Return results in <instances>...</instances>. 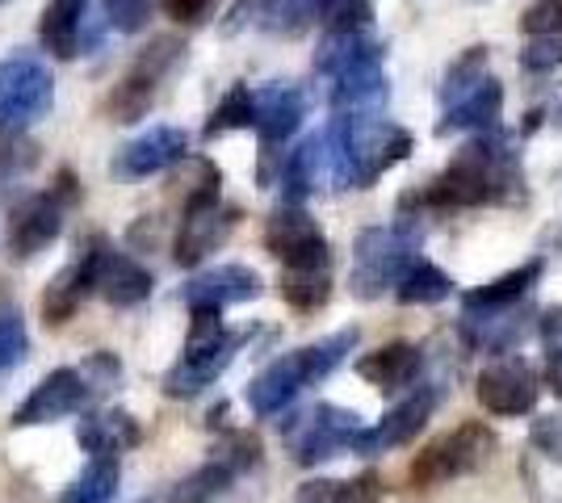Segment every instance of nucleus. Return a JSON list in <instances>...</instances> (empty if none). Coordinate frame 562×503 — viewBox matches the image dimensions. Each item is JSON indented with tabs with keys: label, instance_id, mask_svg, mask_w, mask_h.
<instances>
[{
	"label": "nucleus",
	"instance_id": "38",
	"mask_svg": "<svg viewBox=\"0 0 562 503\" xmlns=\"http://www.w3.org/2000/svg\"><path fill=\"white\" fill-rule=\"evenodd\" d=\"M38 147L22 139V135H13V130H0V185H9V181H18L25 168H34V156Z\"/></svg>",
	"mask_w": 562,
	"mask_h": 503
},
{
	"label": "nucleus",
	"instance_id": "18",
	"mask_svg": "<svg viewBox=\"0 0 562 503\" xmlns=\"http://www.w3.org/2000/svg\"><path fill=\"white\" fill-rule=\"evenodd\" d=\"M306 118V96L299 84H285V80H269L257 89V130L260 147H265V164L278 156V147L303 126Z\"/></svg>",
	"mask_w": 562,
	"mask_h": 503
},
{
	"label": "nucleus",
	"instance_id": "41",
	"mask_svg": "<svg viewBox=\"0 0 562 503\" xmlns=\"http://www.w3.org/2000/svg\"><path fill=\"white\" fill-rule=\"evenodd\" d=\"M520 68H529V72H554V68H562V34L533 38L529 47L520 50Z\"/></svg>",
	"mask_w": 562,
	"mask_h": 503
},
{
	"label": "nucleus",
	"instance_id": "3",
	"mask_svg": "<svg viewBox=\"0 0 562 503\" xmlns=\"http://www.w3.org/2000/svg\"><path fill=\"white\" fill-rule=\"evenodd\" d=\"M357 340H361L357 328H340V332L324 335V340H315L306 348H294L285 357L269 361L257 378L248 382V408H252V415H260V420L281 415L306 386L324 382L328 374H336L349 361L352 348H357Z\"/></svg>",
	"mask_w": 562,
	"mask_h": 503
},
{
	"label": "nucleus",
	"instance_id": "13",
	"mask_svg": "<svg viewBox=\"0 0 562 503\" xmlns=\"http://www.w3.org/2000/svg\"><path fill=\"white\" fill-rule=\"evenodd\" d=\"M437 403H441V386L437 382L416 386L407 399H398L395 408L378 420L374 428H361L357 436H352V454L378 457V454H391V449L412 445V441L424 432V424L432 420Z\"/></svg>",
	"mask_w": 562,
	"mask_h": 503
},
{
	"label": "nucleus",
	"instance_id": "9",
	"mask_svg": "<svg viewBox=\"0 0 562 503\" xmlns=\"http://www.w3.org/2000/svg\"><path fill=\"white\" fill-rule=\"evenodd\" d=\"M55 105V80L38 55H9L0 64V130L22 135L25 126L47 118Z\"/></svg>",
	"mask_w": 562,
	"mask_h": 503
},
{
	"label": "nucleus",
	"instance_id": "40",
	"mask_svg": "<svg viewBox=\"0 0 562 503\" xmlns=\"http://www.w3.org/2000/svg\"><path fill=\"white\" fill-rule=\"evenodd\" d=\"M520 34H529V38H550V34H562V0H538L533 9H525V18H520Z\"/></svg>",
	"mask_w": 562,
	"mask_h": 503
},
{
	"label": "nucleus",
	"instance_id": "12",
	"mask_svg": "<svg viewBox=\"0 0 562 503\" xmlns=\"http://www.w3.org/2000/svg\"><path fill=\"white\" fill-rule=\"evenodd\" d=\"M357 432H361V415L357 411L336 408V403H319V408H311L285 428V441H290V454H294L299 466H319V461L352 449Z\"/></svg>",
	"mask_w": 562,
	"mask_h": 503
},
{
	"label": "nucleus",
	"instance_id": "46",
	"mask_svg": "<svg viewBox=\"0 0 562 503\" xmlns=\"http://www.w3.org/2000/svg\"><path fill=\"white\" fill-rule=\"evenodd\" d=\"M0 4H4V0H0Z\"/></svg>",
	"mask_w": 562,
	"mask_h": 503
},
{
	"label": "nucleus",
	"instance_id": "33",
	"mask_svg": "<svg viewBox=\"0 0 562 503\" xmlns=\"http://www.w3.org/2000/svg\"><path fill=\"white\" fill-rule=\"evenodd\" d=\"M281 298L294 311H319L331 298V268H281Z\"/></svg>",
	"mask_w": 562,
	"mask_h": 503
},
{
	"label": "nucleus",
	"instance_id": "19",
	"mask_svg": "<svg viewBox=\"0 0 562 503\" xmlns=\"http://www.w3.org/2000/svg\"><path fill=\"white\" fill-rule=\"evenodd\" d=\"M186 151H189V135L181 126H151V130H143L139 139H131V144L117 151L114 172L126 176V181H143V176H156V172L177 168L186 160Z\"/></svg>",
	"mask_w": 562,
	"mask_h": 503
},
{
	"label": "nucleus",
	"instance_id": "34",
	"mask_svg": "<svg viewBox=\"0 0 562 503\" xmlns=\"http://www.w3.org/2000/svg\"><path fill=\"white\" fill-rule=\"evenodd\" d=\"M235 475H239V466H235L232 457L218 454L214 461H206L202 470H193L186 482H177V495H172V500L177 503H211L232 487Z\"/></svg>",
	"mask_w": 562,
	"mask_h": 503
},
{
	"label": "nucleus",
	"instance_id": "10",
	"mask_svg": "<svg viewBox=\"0 0 562 503\" xmlns=\"http://www.w3.org/2000/svg\"><path fill=\"white\" fill-rule=\"evenodd\" d=\"M474 399H479V408L499 415V420L529 415L541 399L538 369L520 357V353L492 357L483 369H479V378H474Z\"/></svg>",
	"mask_w": 562,
	"mask_h": 503
},
{
	"label": "nucleus",
	"instance_id": "43",
	"mask_svg": "<svg viewBox=\"0 0 562 503\" xmlns=\"http://www.w3.org/2000/svg\"><path fill=\"white\" fill-rule=\"evenodd\" d=\"M168 18H177L181 25H198L214 9V0H165Z\"/></svg>",
	"mask_w": 562,
	"mask_h": 503
},
{
	"label": "nucleus",
	"instance_id": "26",
	"mask_svg": "<svg viewBox=\"0 0 562 503\" xmlns=\"http://www.w3.org/2000/svg\"><path fill=\"white\" fill-rule=\"evenodd\" d=\"M85 30H89V0H50L38 22V38L55 59L85 55Z\"/></svg>",
	"mask_w": 562,
	"mask_h": 503
},
{
	"label": "nucleus",
	"instance_id": "8",
	"mask_svg": "<svg viewBox=\"0 0 562 503\" xmlns=\"http://www.w3.org/2000/svg\"><path fill=\"white\" fill-rule=\"evenodd\" d=\"M495 449H499L495 432L479 420H470V424L441 432L432 445H424V454H416L412 470H407V479L420 491L446 487V482L467 479V475H479L483 466H492Z\"/></svg>",
	"mask_w": 562,
	"mask_h": 503
},
{
	"label": "nucleus",
	"instance_id": "42",
	"mask_svg": "<svg viewBox=\"0 0 562 503\" xmlns=\"http://www.w3.org/2000/svg\"><path fill=\"white\" fill-rule=\"evenodd\" d=\"M529 436L550 461H562V415H541Z\"/></svg>",
	"mask_w": 562,
	"mask_h": 503
},
{
	"label": "nucleus",
	"instance_id": "29",
	"mask_svg": "<svg viewBox=\"0 0 562 503\" xmlns=\"http://www.w3.org/2000/svg\"><path fill=\"white\" fill-rule=\"evenodd\" d=\"M386 487L374 470L357 475V479H311L294 491L290 503H382Z\"/></svg>",
	"mask_w": 562,
	"mask_h": 503
},
{
	"label": "nucleus",
	"instance_id": "35",
	"mask_svg": "<svg viewBox=\"0 0 562 503\" xmlns=\"http://www.w3.org/2000/svg\"><path fill=\"white\" fill-rule=\"evenodd\" d=\"M248 126H257V89L235 84L232 93L214 105L211 122H206V139H223V135L248 130Z\"/></svg>",
	"mask_w": 562,
	"mask_h": 503
},
{
	"label": "nucleus",
	"instance_id": "20",
	"mask_svg": "<svg viewBox=\"0 0 562 503\" xmlns=\"http://www.w3.org/2000/svg\"><path fill=\"white\" fill-rule=\"evenodd\" d=\"M281 185H285V202H303L311 193L340 190L336 185V151H331L328 130L311 135L290 151V160L281 168Z\"/></svg>",
	"mask_w": 562,
	"mask_h": 503
},
{
	"label": "nucleus",
	"instance_id": "2",
	"mask_svg": "<svg viewBox=\"0 0 562 503\" xmlns=\"http://www.w3.org/2000/svg\"><path fill=\"white\" fill-rule=\"evenodd\" d=\"M336 151V185L370 190L378 176L412 156V135L382 114H336L328 126Z\"/></svg>",
	"mask_w": 562,
	"mask_h": 503
},
{
	"label": "nucleus",
	"instance_id": "32",
	"mask_svg": "<svg viewBox=\"0 0 562 503\" xmlns=\"http://www.w3.org/2000/svg\"><path fill=\"white\" fill-rule=\"evenodd\" d=\"M453 294V282H449L446 268H437L432 261H416L407 268V277L398 282L395 298L403 307H437Z\"/></svg>",
	"mask_w": 562,
	"mask_h": 503
},
{
	"label": "nucleus",
	"instance_id": "27",
	"mask_svg": "<svg viewBox=\"0 0 562 503\" xmlns=\"http://www.w3.org/2000/svg\"><path fill=\"white\" fill-rule=\"evenodd\" d=\"M504 110V84L487 76L479 89H470L467 96H458L453 105H446V118L437 126V135H453V130H495Z\"/></svg>",
	"mask_w": 562,
	"mask_h": 503
},
{
	"label": "nucleus",
	"instance_id": "24",
	"mask_svg": "<svg viewBox=\"0 0 562 503\" xmlns=\"http://www.w3.org/2000/svg\"><path fill=\"white\" fill-rule=\"evenodd\" d=\"M76 441L80 449H89L93 457H117L131 454L143 445V428L131 411L122 408H105V411H89L76 428Z\"/></svg>",
	"mask_w": 562,
	"mask_h": 503
},
{
	"label": "nucleus",
	"instance_id": "30",
	"mask_svg": "<svg viewBox=\"0 0 562 503\" xmlns=\"http://www.w3.org/2000/svg\"><path fill=\"white\" fill-rule=\"evenodd\" d=\"M541 273H546V261L533 256L529 264H520V268H513V273L495 277V282H487V286L467 289V294H462V307H504V302H520V298L533 294V286L541 282Z\"/></svg>",
	"mask_w": 562,
	"mask_h": 503
},
{
	"label": "nucleus",
	"instance_id": "44",
	"mask_svg": "<svg viewBox=\"0 0 562 503\" xmlns=\"http://www.w3.org/2000/svg\"><path fill=\"white\" fill-rule=\"evenodd\" d=\"M546 386L562 399V348H550V353H546Z\"/></svg>",
	"mask_w": 562,
	"mask_h": 503
},
{
	"label": "nucleus",
	"instance_id": "5",
	"mask_svg": "<svg viewBox=\"0 0 562 503\" xmlns=\"http://www.w3.org/2000/svg\"><path fill=\"white\" fill-rule=\"evenodd\" d=\"M189 335L186 348H181V361L165 374V395L168 399H193L202 395L206 386H214L227 365L235 361V353L244 348V332H232L223 323V311L214 307H189Z\"/></svg>",
	"mask_w": 562,
	"mask_h": 503
},
{
	"label": "nucleus",
	"instance_id": "15",
	"mask_svg": "<svg viewBox=\"0 0 562 503\" xmlns=\"http://www.w3.org/2000/svg\"><path fill=\"white\" fill-rule=\"evenodd\" d=\"M71 202V190H47V193H30L13 206L9 215V252L13 256H38L47 252L50 243L59 240L64 231V206Z\"/></svg>",
	"mask_w": 562,
	"mask_h": 503
},
{
	"label": "nucleus",
	"instance_id": "23",
	"mask_svg": "<svg viewBox=\"0 0 562 503\" xmlns=\"http://www.w3.org/2000/svg\"><path fill=\"white\" fill-rule=\"evenodd\" d=\"M89 294H97V236L85 243V252L47 286V294H43V319H47L50 328H64L71 315L80 311V302Z\"/></svg>",
	"mask_w": 562,
	"mask_h": 503
},
{
	"label": "nucleus",
	"instance_id": "39",
	"mask_svg": "<svg viewBox=\"0 0 562 503\" xmlns=\"http://www.w3.org/2000/svg\"><path fill=\"white\" fill-rule=\"evenodd\" d=\"M156 0H105V22L114 25L117 34H139L147 18H151Z\"/></svg>",
	"mask_w": 562,
	"mask_h": 503
},
{
	"label": "nucleus",
	"instance_id": "16",
	"mask_svg": "<svg viewBox=\"0 0 562 503\" xmlns=\"http://www.w3.org/2000/svg\"><path fill=\"white\" fill-rule=\"evenodd\" d=\"M181 50L172 38H156L151 50H143L139 64L131 68V76L117 84L114 93H110V118L114 122H139L147 110H151V101H156V89H160V80L172 72V64L181 59Z\"/></svg>",
	"mask_w": 562,
	"mask_h": 503
},
{
	"label": "nucleus",
	"instance_id": "28",
	"mask_svg": "<svg viewBox=\"0 0 562 503\" xmlns=\"http://www.w3.org/2000/svg\"><path fill=\"white\" fill-rule=\"evenodd\" d=\"M370 55H382V43H378L366 25L361 30H328V38L315 50V72L324 76V80H331V76H340L345 68L370 59Z\"/></svg>",
	"mask_w": 562,
	"mask_h": 503
},
{
	"label": "nucleus",
	"instance_id": "37",
	"mask_svg": "<svg viewBox=\"0 0 562 503\" xmlns=\"http://www.w3.org/2000/svg\"><path fill=\"white\" fill-rule=\"evenodd\" d=\"M30 357V332L18 307H0V374L18 369Z\"/></svg>",
	"mask_w": 562,
	"mask_h": 503
},
{
	"label": "nucleus",
	"instance_id": "45",
	"mask_svg": "<svg viewBox=\"0 0 562 503\" xmlns=\"http://www.w3.org/2000/svg\"><path fill=\"white\" fill-rule=\"evenodd\" d=\"M550 122H554V130H562V101H559V110H554V118Z\"/></svg>",
	"mask_w": 562,
	"mask_h": 503
},
{
	"label": "nucleus",
	"instance_id": "31",
	"mask_svg": "<svg viewBox=\"0 0 562 503\" xmlns=\"http://www.w3.org/2000/svg\"><path fill=\"white\" fill-rule=\"evenodd\" d=\"M117 482H122L117 457H93V461L59 491V503H110L117 495Z\"/></svg>",
	"mask_w": 562,
	"mask_h": 503
},
{
	"label": "nucleus",
	"instance_id": "1",
	"mask_svg": "<svg viewBox=\"0 0 562 503\" xmlns=\"http://www.w3.org/2000/svg\"><path fill=\"white\" fill-rule=\"evenodd\" d=\"M520 193H525V172H520L516 147L499 130H487L467 147H458L446 172L416 202L424 210H470V206L516 202Z\"/></svg>",
	"mask_w": 562,
	"mask_h": 503
},
{
	"label": "nucleus",
	"instance_id": "17",
	"mask_svg": "<svg viewBox=\"0 0 562 503\" xmlns=\"http://www.w3.org/2000/svg\"><path fill=\"white\" fill-rule=\"evenodd\" d=\"M151 289H156V277L147 264H139L131 252H117L114 243L97 236V294L110 307H139L151 298Z\"/></svg>",
	"mask_w": 562,
	"mask_h": 503
},
{
	"label": "nucleus",
	"instance_id": "6",
	"mask_svg": "<svg viewBox=\"0 0 562 503\" xmlns=\"http://www.w3.org/2000/svg\"><path fill=\"white\" fill-rule=\"evenodd\" d=\"M416 261H420V227L412 218L391 222V227H366L352 243V298L374 302L382 294L398 289V282Z\"/></svg>",
	"mask_w": 562,
	"mask_h": 503
},
{
	"label": "nucleus",
	"instance_id": "4",
	"mask_svg": "<svg viewBox=\"0 0 562 503\" xmlns=\"http://www.w3.org/2000/svg\"><path fill=\"white\" fill-rule=\"evenodd\" d=\"M122 374V361L114 353H89L85 365H59L50 369L43 382L34 386L22 399V408L13 411V428H38V424H55L68 420L76 411H85L93 403L97 390L114 386V378Z\"/></svg>",
	"mask_w": 562,
	"mask_h": 503
},
{
	"label": "nucleus",
	"instance_id": "21",
	"mask_svg": "<svg viewBox=\"0 0 562 503\" xmlns=\"http://www.w3.org/2000/svg\"><path fill=\"white\" fill-rule=\"evenodd\" d=\"M265 294V282H260L257 268L248 264H214L206 273H198L186 286V307H235V302H252Z\"/></svg>",
	"mask_w": 562,
	"mask_h": 503
},
{
	"label": "nucleus",
	"instance_id": "25",
	"mask_svg": "<svg viewBox=\"0 0 562 503\" xmlns=\"http://www.w3.org/2000/svg\"><path fill=\"white\" fill-rule=\"evenodd\" d=\"M420 369H424V353L416 348V344H407V340L382 344V348H374V353L357 357V374L374 386V390H386V395L416 386Z\"/></svg>",
	"mask_w": 562,
	"mask_h": 503
},
{
	"label": "nucleus",
	"instance_id": "7",
	"mask_svg": "<svg viewBox=\"0 0 562 503\" xmlns=\"http://www.w3.org/2000/svg\"><path fill=\"white\" fill-rule=\"evenodd\" d=\"M218 181H223V172L214 164H202V176L186 193L181 231H177V248H172V261L181 268H193V264L206 261L214 248L227 243V236L239 222V210L218 197Z\"/></svg>",
	"mask_w": 562,
	"mask_h": 503
},
{
	"label": "nucleus",
	"instance_id": "14",
	"mask_svg": "<svg viewBox=\"0 0 562 503\" xmlns=\"http://www.w3.org/2000/svg\"><path fill=\"white\" fill-rule=\"evenodd\" d=\"M529 328H533L529 298L504 302V307H462V319H458V332L467 340V348L492 353V357L516 353V344L529 335Z\"/></svg>",
	"mask_w": 562,
	"mask_h": 503
},
{
	"label": "nucleus",
	"instance_id": "22",
	"mask_svg": "<svg viewBox=\"0 0 562 503\" xmlns=\"http://www.w3.org/2000/svg\"><path fill=\"white\" fill-rule=\"evenodd\" d=\"M386 72H382V55H370L361 64L345 68L328 80V96L336 114H382L386 105Z\"/></svg>",
	"mask_w": 562,
	"mask_h": 503
},
{
	"label": "nucleus",
	"instance_id": "11",
	"mask_svg": "<svg viewBox=\"0 0 562 503\" xmlns=\"http://www.w3.org/2000/svg\"><path fill=\"white\" fill-rule=\"evenodd\" d=\"M265 248L281 268H331V243L324 227L303 210V202H281L265 222Z\"/></svg>",
	"mask_w": 562,
	"mask_h": 503
},
{
	"label": "nucleus",
	"instance_id": "36",
	"mask_svg": "<svg viewBox=\"0 0 562 503\" xmlns=\"http://www.w3.org/2000/svg\"><path fill=\"white\" fill-rule=\"evenodd\" d=\"M487 47H470L462 50L453 64H449L446 80H441V105H453L458 96H467L470 89H479L487 80Z\"/></svg>",
	"mask_w": 562,
	"mask_h": 503
}]
</instances>
